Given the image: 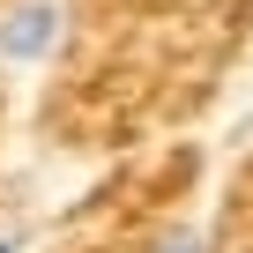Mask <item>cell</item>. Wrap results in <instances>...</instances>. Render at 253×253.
Wrapping results in <instances>:
<instances>
[{
	"label": "cell",
	"mask_w": 253,
	"mask_h": 253,
	"mask_svg": "<svg viewBox=\"0 0 253 253\" xmlns=\"http://www.w3.org/2000/svg\"><path fill=\"white\" fill-rule=\"evenodd\" d=\"M0 253H23V231H0Z\"/></svg>",
	"instance_id": "obj_3"
},
{
	"label": "cell",
	"mask_w": 253,
	"mask_h": 253,
	"mask_svg": "<svg viewBox=\"0 0 253 253\" xmlns=\"http://www.w3.org/2000/svg\"><path fill=\"white\" fill-rule=\"evenodd\" d=\"M149 253H209V231H194V223H171Z\"/></svg>",
	"instance_id": "obj_2"
},
{
	"label": "cell",
	"mask_w": 253,
	"mask_h": 253,
	"mask_svg": "<svg viewBox=\"0 0 253 253\" xmlns=\"http://www.w3.org/2000/svg\"><path fill=\"white\" fill-rule=\"evenodd\" d=\"M52 45H60V0L0 8V60L8 67H38V60H52Z\"/></svg>",
	"instance_id": "obj_1"
}]
</instances>
